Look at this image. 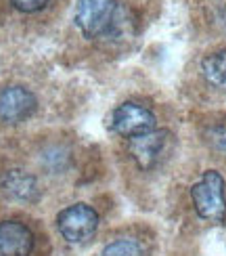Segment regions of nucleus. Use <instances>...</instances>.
Instances as JSON below:
<instances>
[{"mask_svg":"<svg viewBox=\"0 0 226 256\" xmlns=\"http://www.w3.org/2000/svg\"><path fill=\"white\" fill-rule=\"evenodd\" d=\"M191 202L197 216L208 222L226 220V183L218 170H206L191 187Z\"/></svg>","mask_w":226,"mask_h":256,"instance_id":"f03ea898","label":"nucleus"},{"mask_svg":"<svg viewBox=\"0 0 226 256\" xmlns=\"http://www.w3.org/2000/svg\"><path fill=\"white\" fill-rule=\"evenodd\" d=\"M101 256H147V250L136 238H117L107 244Z\"/></svg>","mask_w":226,"mask_h":256,"instance_id":"9b49d317","label":"nucleus"},{"mask_svg":"<svg viewBox=\"0 0 226 256\" xmlns=\"http://www.w3.org/2000/svg\"><path fill=\"white\" fill-rule=\"evenodd\" d=\"M61 0H6V6L23 19H40L52 13Z\"/></svg>","mask_w":226,"mask_h":256,"instance_id":"9d476101","label":"nucleus"},{"mask_svg":"<svg viewBox=\"0 0 226 256\" xmlns=\"http://www.w3.org/2000/svg\"><path fill=\"white\" fill-rule=\"evenodd\" d=\"M38 233L21 216L0 218V256H36Z\"/></svg>","mask_w":226,"mask_h":256,"instance_id":"20e7f679","label":"nucleus"},{"mask_svg":"<svg viewBox=\"0 0 226 256\" xmlns=\"http://www.w3.org/2000/svg\"><path fill=\"white\" fill-rule=\"evenodd\" d=\"M75 28L86 40L122 42L134 34V15L124 0H78Z\"/></svg>","mask_w":226,"mask_h":256,"instance_id":"f257e3e1","label":"nucleus"},{"mask_svg":"<svg viewBox=\"0 0 226 256\" xmlns=\"http://www.w3.org/2000/svg\"><path fill=\"white\" fill-rule=\"evenodd\" d=\"M99 212L88 204H71L59 212L57 229L61 238L71 246H80L94 238L99 229Z\"/></svg>","mask_w":226,"mask_h":256,"instance_id":"7ed1b4c3","label":"nucleus"},{"mask_svg":"<svg viewBox=\"0 0 226 256\" xmlns=\"http://www.w3.org/2000/svg\"><path fill=\"white\" fill-rule=\"evenodd\" d=\"M111 130L122 138H134L157 130V118L147 105L126 101L111 114Z\"/></svg>","mask_w":226,"mask_h":256,"instance_id":"39448f33","label":"nucleus"},{"mask_svg":"<svg viewBox=\"0 0 226 256\" xmlns=\"http://www.w3.org/2000/svg\"><path fill=\"white\" fill-rule=\"evenodd\" d=\"M0 191L13 202H21V204H36L42 198L38 176L21 166H10L0 172Z\"/></svg>","mask_w":226,"mask_h":256,"instance_id":"0eeeda50","label":"nucleus"},{"mask_svg":"<svg viewBox=\"0 0 226 256\" xmlns=\"http://www.w3.org/2000/svg\"><path fill=\"white\" fill-rule=\"evenodd\" d=\"M38 108L36 94L25 86H6L0 90V124L4 126H17L25 122Z\"/></svg>","mask_w":226,"mask_h":256,"instance_id":"423d86ee","label":"nucleus"},{"mask_svg":"<svg viewBox=\"0 0 226 256\" xmlns=\"http://www.w3.org/2000/svg\"><path fill=\"white\" fill-rule=\"evenodd\" d=\"M206 141L208 145L218 154H226V124H214L206 130Z\"/></svg>","mask_w":226,"mask_h":256,"instance_id":"f8f14e48","label":"nucleus"},{"mask_svg":"<svg viewBox=\"0 0 226 256\" xmlns=\"http://www.w3.org/2000/svg\"><path fill=\"white\" fill-rule=\"evenodd\" d=\"M199 72L208 86L226 92V48L214 50L203 57L199 63Z\"/></svg>","mask_w":226,"mask_h":256,"instance_id":"1a4fd4ad","label":"nucleus"},{"mask_svg":"<svg viewBox=\"0 0 226 256\" xmlns=\"http://www.w3.org/2000/svg\"><path fill=\"white\" fill-rule=\"evenodd\" d=\"M168 143V132L166 130H153L143 136L128 138V152H130L134 164L141 170H151L157 162Z\"/></svg>","mask_w":226,"mask_h":256,"instance_id":"6e6552de","label":"nucleus"}]
</instances>
